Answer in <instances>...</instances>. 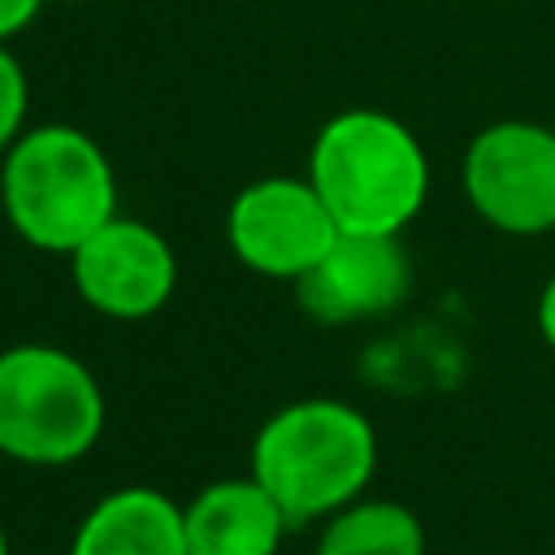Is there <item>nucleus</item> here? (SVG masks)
I'll return each mask as SVG.
<instances>
[{
    "label": "nucleus",
    "instance_id": "1",
    "mask_svg": "<svg viewBox=\"0 0 555 555\" xmlns=\"http://www.w3.org/2000/svg\"><path fill=\"white\" fill-rule=\"evenodd\" d=\"M304 178L343 234H403L429 199V156L408 121L351 104L321 121Z\"/></svg>",
    "mask_w": 555,
    "mask_h": 555
},
{
    "label": "nucleus",
    "instance_id": "2",
    "mask_svg": "<svg viewBox=\"0 0 555 555\" xmlns=\"http://www.w3.org/2000/svg\"><path fill=\"white\" fill-rule=\"evenodd\" d=\"M247 473L273 494L291 529L321 525L369 490L377 473V429L347 399H295L260 421Z\"/></svg>",
    "mask_w": 555,
    "mask_h": 555
},
{
    "label": "nucleus",
    "instance_id": "3",
    "mask_svg": "<svg viewBox=\"0 0 555 555\" xmlns=\"http://www.w3.org/2000/svg\"><path fill=\"white\" fill-rule=\"evenodd\" d=\"M0 212L26 247L69 256L121 212L117 169L82 126H26L0 156Z\"/></svg>",
    "mask_w": 555,
    "mask_h": 555
},
{
    "label": "nucleus",
    "instance_id": "4",
    "mask_svg": "<svg viewBox=\"0 0 555 555\" xmlns=\"http://www.w3.org/2000/svg\"><path fill=\"white\" fill-rule=\"evenodd\" d=\"M108 403L82 356L56 343L0 351V455L26 468H65L100 442Z\"/></svg>",
    "mask_w": 555,
    "mask_h": 555
},
{
    "label": "nucleus",
    "instance_id": "5",
    "mask_svg": "<svg viewBox=\"0 0 555 555\" xmlns=\"http://www.w3.org/2000/svg\"><path fill=\"white\" fill-rule=\"evenodd\" d=\"M468 208L512 238L555 230V126L507 117L481 126L460 165Z\"/></svg>",
    "mask_w": 555,
    "mask_h": 555
},
{
    "label": "nucleus",
    "instance_id": "6",
    "mask_svg": "<svg viewBox=\"0 0 555 555\" xmlns=\"http://www.w3.org/2000/svg\"><path fill=\"white\" fill-rule=\"evenodd\" d=\"M338 221L308 178L264 173L225 208V243L234 260L273 282H299L338 238Z\"/></svg>",
    "mask_w": 555,
    "mask_h": 555
},
{
    "label": "nucleus",
    "instance_id": "7",
    "mask_svg": "<svg viewBox=\"0 0 555 555\" xmlns=\"http://www.w3.org/2000/svg\"><path fill=\"white\" fill-rule=\"evenodd\" d=\"M65 260L78 299L104 321H147L173 299L178 286L173 243L156 225L126 212L104 221Z\"/></svg>",
    "mask_w": 555,
    "mask_h": 555
},
{
    "label": "nucleus",
    "instance_id": "8",
    "mask_svg": "<svg viewBox=\"0 0 555 555\" xmlns=\"http://www.w3.org/2000/svg\"><path fill=\"white\" fill-rule=\"evenodd\" d=\"M412 291L403 234H338L295 282L299 308L317 325H360L395 312Z\"/></svg>",
    "mask_w": 555,
    "mask_h": 555
},
{
    "label": "nucleus",
    "instance_id": "9",
    "mask_svg": "<svg viewBox=\"0 0 555 555\" xmlns=\"http://www.w3.org/2000/svg\"><path fill=\"white\" fill-rule=\"evenodd\" d=\"M182 529L191 555H278L291 533L286 512L251 477H221L182 503Z\"/></svg>",
    "mask_w": 555,
    "mask_h": 555
},
{
    "label": "nucleus",
    "instance_id": "10",
    "mask_svg": "<svg viewBox=\"0 0 555 555\" xmlns=\"http://www.w3.org/2000/svg\"><path fill=\"white\" fill-rule=\"evenodd\" d=\"M69 555H191L182 503L156 486H117L82 512Z\"/></svg>",
    "mask_w": 555,
    "mask_h": 555
},
{
    "label": "nucleus",
    "instance_id": "11",
    "mask_svg": "<svg viewBox=\"0 0 555 555\" xmlns=\"http://www.w3.org/2000/svg\"><path fill=\"white\" fill-rule=\"evenodd\" d=\"M312 555H425V525L408 503L360 494L317 525Z\"/></svg>",
    "mask_w": 555,
    "mask_h": 555
},
{
    "label": "nucleus",
    "instance_id": "12",
    "mask_svg": "<svg viewBox=\"0 0 555 555\" xmlns=\"http://www.w3.org/2000/svg\"><path fill=\"white\" fill-rule=\"evenodd\" d=\"M26 117H30V78L13 43H0V156L22 139Z\"/></svg>",
    "mask_w": 555,
    "mask_h": 555
},
{
    "label": "nucleus",
    "instance_id": "13",
    "mask_svg": "<svg viewBox=\"0 0 555 555\" xmlns=\"http://www.w3.org/2000/svg\"><path fill=\"white\" fill-rule=\"evenodd\" d=\"M48 0H0V43H13Z\"/></svg>",
    "mask_w": 555,
    "mask_h": 555
},
{
    "label": "nucleus",
    "instance_id": "14",
    "mask_svg": "<svg viewBox=\"0 0 555 555\" xmlns=\"http://www.w3.org/2000/svg\"><path fill=\"white\" fill-rule=\"evenodd\" d=\"M538 334H542V343L555 351V273H551L546 286L538 291Z\"/></svg>",
    "mask_w": 555,
    "mask_h": 555
},
{
    "label": "nucleus",
    "instance_id": "15",
    "mask_svg": "<svg viewBox=\"0 0 555 555\" xmlns=\"http://www.w3.org/2000/svg\"><path fill=\"white\" fill-rule=\"evenodd\" d=\"M0 555H13V551H9V533H4V520H0Z\"/></svg>",
    "mask_w": 555,
    "mask_h": 555
},
{
    "label": "nucleus",
    "instance_id": "16",
    "mask_svg": "<svg viewBox=\"0 0 555 555\" xmlns=\"http://www.w3.org/2000/svg\"><path fill=\"white\" fill-rule=\"evenodd\" d=\"M61 4H91V0H61Z\"/></svg>",
    "mask_w": 555,
    "mask_h": 555
},
{
    "label": "nucleus",
    "instance_id": "17",
    "mask_svg": "<svg viewBox=\"0 0 555 555\" xmlns=\"http://www.w3.org/2000/svg\"><path fill=\"white\" fill-rule=\"evenodd\" d=\"M0 460H4V455H0Z\"/></svg>",
    "mask_w": 555,
    "mask_h": 555
}]
</instances>
